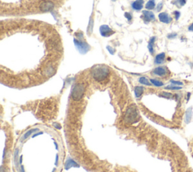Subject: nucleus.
Here are the masks:
<instances>
[{"mask_svg":"<svg viewBox=\"0 0 193 172\" xmlns=\"http://www.w3.org/2000/svg\"><path fill=\"white\" fill-rule=\"evenodd\" d=\"M109 75V70L105 66H100L93 71V76L97 81L105 79Z\"/></svg>","mask_w":193,"mask_h":172,"instance_id":"1","label":"nucleus"},{"mask_svg":"<svg viewBox=\"0 0 193 172\" xmlns=\"http://www.w3.org/2000/svg\"><path fill=\"white\" fill-rule=\"evenodd\" d=\"M84 92H85V87L82 84H78L74 87L72 93V96L73 97L74 100H79L81 99V97L83 96Z\"/></svg>","mask_w":193,"mask_h":172,"instance_id":"2","label":"nucleus"},{"mask_svg":"<svg viewBox=\"0 0 193 172\" xmlns=\"http://www.w3.org/2000/svg\"><path fill=\"white\" fill-rule=\"evenodd\" d=\"M54 2H51V1H48V0H44L39 5V9H40L41 12H48L51 11L54 8Z\"/></svg>","mask_w":193,"mask_h":172,"instance_id":"3","label":"nucleus"},{"mask_svg":"<svg viewBox=\"0 0 193 172\" xmlns=\"http://www.w3.org/2000/svg\"><path fill=\"white\" fill-rule=\"evenodd\" d=\"M137 116V112L136 110L135 107L133 106H131L130 108L127 110L126 112L125 119L127 120V122H133V120H135Z\"/></svg>","mask_w":193,"mask_h":172,"instance_id":"4","label":"nucleus"},{"mask_svg":"<svg viewBox=\"0 0 193 172\" xmlns=\"http://www.w3.org/2000/svg\"><path fill=\"white\" fill-rule=\"evenodd\" d=\"M100 32H101V34L103 36H110L112 35L114 33V31H112L111 29V28L106 25L101 26V28H100Z\"/></svg>","mask_w":193,"mask_h":172,"instance_id":"5","label":"nucleus"},{"mask_svg":"<svg viewBox=\"0 0 193 172\" xmlns=\"http://www.w3.org/2000/svg\"><path fill=\"white\" fill-rule=\"evenodd\" d=\"M158 19L161 22L164 23H169L172 21V18H170L169 14L166 12H162V13L159 14L158 15Z\"/></svg>","mask_w":193,"mask_h":172,"instance_id":"6","label":"nucleus"},{"mask_svg":"<svg viewBox=\"0 0 193 172\" xmlns=\"http://www.w3.org/2000/svg\"><path fill=\"white\" fill-rule=\"evenodd\" d=\"M155 75H158V76H164L167 74L168 73V70L165 67H163V66H158V67L155 68L153 71Z\"/></svg>","mask_w":193,"mask_h":172,"instance_id":"7","label":"nucleus"},{"mask_svg":"<svg viewBox=\"0 0 193 172\" xmlns=\"http://www.w3.org/2000/svg\"><path fill=\"white\" fill-rule=\"evenodd\" d=\"M143 15H144V20L145 21L149 22L152 21H154L155 20V15L152 12H149V11H144L143 12Z\"/></svg>","mask_w":193,"mask_h":172,"instance_id":"8","label":"nucleus"},{"mask_svg":"<svg viewBox=\"0 0 193 172\" xmlns=\"http://www.w3.org/2000/svg\"><path fill=\"white\" fill-rule=\"evenodd\" d=\"M143 6V0H137L134 2H133L132 4V8L134 10L139 11V10L142 9Z\"/></svg>","mask_w":193,"mask_h":172,"instance_id":"9","label":"nucleus"},{"mask_svg":"<svg viewBox=\"0 0 193 172\" xmlns=\"http://www.w3.org/2000/svg\"><path fill=\"white\" fill-rule=\"evenodd\" d=\"M164 58H165V54L164 53H161V54H158L155 57V63L157 64H160L163 63Z\"/></svg>","mask_w":193,"mask_h":172,"instance_id":"10","label":"nucleus"},{"mask_svg":"<svg viewBox=\"0 0 193 172\" xmlns=\"http://www.w3.org/2000/svg\"><path fill=\"white\" fill-rule=\"evenodd\" d=\"M155 0H149V2L146 3V8L147 9L152 10L155 8Z\"/></svg>","mask_w":193,"mask_h":172,"instance_id":"11","label":"nucleus"},{"mask_svg":"<svg viewBox=\"0 0 193 172\" xmlns=\"http://www.w3.org/2000/svg\"><path fill=\"white\" fill-rule=\"evenodd\" d=\"M135 91L136 97H140L141 95H142L143 92V87H136L135 91Z\"/></svg>","mask_w":193,"mask_h":172,"instance_id":"12","label":"nucleus"},{"mask_svg":"<svg viewBox=\"0 0 193 172\" xmlns=\"http://www.w3.org/2000/svg\"><path fill=\"white\" fill-rule=\"evenodd\" d=\"M155 37H153V38H151L150 41H149V50L150 51L151 54H153V44L155 42Z\"/></svg>","mask_w":193,"mask_h":172,"instance_id":"13","label":"nucleus"},{"mask_svg":"<svg viewBox=\"0 0 193 172\" xmlns=\"http://www.w3.org/2000/svg\"><path fill=\"white\" fill-rule=\"evenodd\" d=\"M185 2H186V0H174L172 3L177 6H183L185 4Z\"/></svg>","mask_w":193,"mask_h":172,"instance_id":"14","label":"nucleus"},{"mask_svg":"<svg viewBox=\"0 0 193 172\" xmlns=\"http://www.w3.org/2000/svg\"><path fill=\"white\" fill-rule=\"evenodd\" d=\"M192 108H189L187 111H186V114H185V117H186V122H189L192 118Z\"/></svg>","mask_w":193,"mask_h":172,"instance_id":"15","label":"nucleus"},{"mask_svg":"<svg viewBox=\"0 0 193 172\" xmlns=\"http://www.w3.org/2000/svg\"><path fill=\"white\" fill-rule=\"evenodd\" d=\"M150 82L153 84V85H155V86H157V87H160V86H162V85H164L163 82H160V81H158V80H155V79H151Z\"/></svg>","mask_w":193,"mask_h":172,"instance_id":"16","label":"nucleus"},{"mask_svg":"<svg viewBox=\"0 0 193 172\" xmlns=\"http://www.w3.org/2000/svg\"><path fill=\"white\" fill-rule=\"evenodd\" d=\"M140 82L142 84H143V85H150L151 84L149 83V82L147 80L146 78L145 77H141L140 79Z\"/></svg>","mask_w":193,"mask_h":172,"instance_id":"17","label":"nucleus"},{"mask_svg":"<svg viewBox=\"0 0 193 172\" xmlns=\"http://www.w3.org/2000/svg\"><path fill=\"white\" fill-rule=\"evenodd\" d=\"M161 96H162V97H165V98H168V99H170L173 97V95L168 92H162V95H161Z\"/></svg>","mask_w":193,"mask_h":172,"instance_id":"18","label":"nucleus"},{"mask_svg":"<svg viewBox=\"0 0 193 172\" xmlns=\"http://www.w3.org/2000/svg\"><path fill=\"white\" fill-rule=\"evenodd\" d=\"M167 89H170V90H180V89H181L182 88L180 87V86H168V87L166 88Z\"/></svg>","mask_w":193,"mask_h":172,"instance_id":"19","label":"nucleus"},{"mask_svg":"<svg viewBox=\"0 0 193 172\" xmlns=\"http://www.w3.org/2000/svg\"><path fill=\"white\" fill-rule=\"evenodd\" d=\"M174 14V15H175L176 20L179 19V18H180V12H178V11H175Z\"/></svg>","mask_w":193,"mask_h":172,"instance_id":"20","label":"nucleus"},{"mask_svg":"<svg viewBox=\"0 0 193 172\" xmlns=\"http://www.w3.org/2000/svg\"><path fill=\"white\" fill-rule=\"evenodd\" d=\"M177 33H171V34H169V35L168 36V39H174V38L177 37Z\"/></svg>","mask_w":193,"mask_h":172,"instance_id":"21","label":"nucleus"},{"mask_svg":"<svg viewBox=\"0 0 193 172\" xmlns=\"http://www.w3.org/2000/svg\"><path fill=\"white\" fill-rule=\"evenodd\" d=\"M171 83H173L174 85H183V82L179 81H174V80H171Z\"/></svg>","mask_w":193,"mask_h":172,"instance_id":"22","label":"nucleus"},{"mask_svg":"<svg viewBox=\"0 0 193 172\" xmlns=\"http://www.w3.org/2000/svg\"><path fill=\"white\" fill-rule=\"evenodd\" d=\"M162 7H163L162 3H159V4L157 5V8H156L157 12H160L161 10H162Z\"/></svg>","mask_w":193,"mask_h":172,"instance_id":"23","label":"nucleus"},{"mask_svg":"<svg viewBox=\"0 0 193 172\" xmlns=\"http://www.w3.org/2000/svg\"><path fill=\"white\" fill-rule=\"evenodd\" d=\"M188 29H189V31H190V32H193V23H191V24L189 26Z\"/></svg>","mask_w":193,"mask_h":172,"instance_id":"24","label":"nucleus"},{"mask_svg":"<svg viewBox=\"0 0 193 172\" xmlns=\"http://www.w3.org/2000/svg\"><path fill=\"white\" fill-rule=\"evenodd\" d=\"M125 17L127 18V19L129 20V21H130V20H131L132 17H131V14H130L129 13H125Z\"/></svg>","mask_w":193,"mask_h":172,"instance_id":"25","label":"nucleus"},{"mask_svg":"<svg viewBox=\"0 0 193 172\" xmlns=\"http://www.w3.org/2000/svg\"><path fill=\"white\" fill-rule=\"evenodd\" d=\"M112 1H116V0H112Z\"/></svg>","mask_w":193,"mask_h":172,"instance_id":"26","label":"nucleus"}]
</instances>
